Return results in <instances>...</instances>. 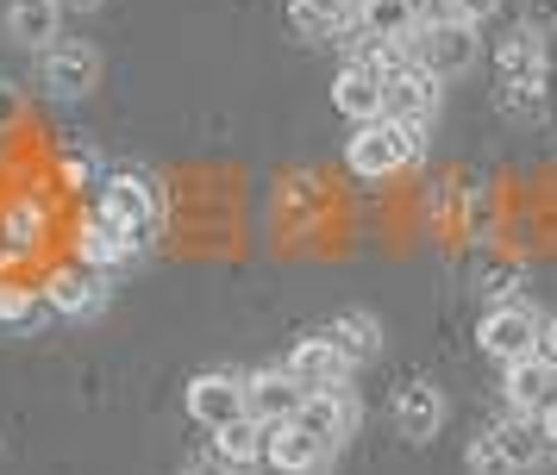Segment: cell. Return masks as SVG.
<instances>
[{
    "label": "cell",
    "instance_id": "obj_1",
    "mask_svg": "<svg viewBox=\"0 0 557 475\" xmlns=\"http://www.w3.org/2000/svg\"><path fill=\"white\" fill-rule=\"evenodd\" d=\"M495 100H502L507 120H545V100L557 95V57L545 50V38H532L527 25H513L502 45H495Z\"/></svg>",
    "mask_w": 557,
    "mask_h": 475
},
{
    "label": "cell",
    "instance_id": "obj_2",
    "mask_svg": "<svg viewBox=\"0 0 557 475\" xmlns=\"http://www.w3.org/2000/svg\"><path fill=\"white\" fill-rule=\"evenodd\" d=\"M95 213H101V220H113L132 245L145 250L157 232H163V188H157L145 170H107L101 207H95Z\"/></svg>",
    "mask_w": 557,
    "mask_h": 475
},
{
    "label": "cell",
    "instance_id": "obj_3",
    "mask_svg": "<svg viewBox=\"0 0 557 475\" xmlns=\"http://www.w3.org/2000/svg\"><path fill=\"white\" fill-rule=\"evenodd\" d=\"M420 150H426V132H413V125H401V120H363L351 132V145H345V163H351V175H363V182H388V175H401Z\"/></svg>",
    "mask_w": 557,
    "mask_h": 475
},
{
    "label": "cell",
    "instance_id": "obj_4",
    "mask_svg": "<svg viewBox=\"0 0 557 475\" xmlns=\"http://www.w3.org/2000/svg\"><path fill=\"white\" fill-rule=\"evenodd\" d=\"M476 345H482V357H495V363H520V357H532V350L545 345V320H539L532 300L507 295L476 320Z\"/></svg>",
    "mask_w": 557,
    "mask_h": 475
},
{
    "label": "cell",
    "instance_id": "obj_5",
    "mask_svg": "<svg viewBox=\"0 0 557 475\" xmlns=\"http://www.w3.org/2000/svg\"><path fill=\"white\" fill-rule=\"evenodd\" d=\"M438 107H445V82H438L420 57H407L401 70H388V88H382V120H401V125H413V132H432Z\"/></svg>",
    "mask_w": 557,
    "mask_h": 475
},
{
    "label": "cell",
    "instance_id": "obj_6",
    "mask_svg": "<svg viewBox=\"0 0 557 475\" xmlns=\"http://www.w3.org/2000/svg\"><path fill=\"white\" fill-rule=\"evenodd\" d=\"M38 82H45V95L57 100H82L101 88V50L88 45V38H57V45L38 50Z\"/></svg>",
    "mask_w": 557,
    "mask_h": 475
},
{
    "label": "cell",
    "instance_id": "obj_7",
    "mask_svg": "<svg viewBox=\"0 0 557 475\" xmlns=\"http://www.w3.org/2000/svg\"><path fill=\"white\" fill-rule=\"evenodd\" d=\"M388 420H395V432L407 445H432L445 432V420H451V400H445V388L432 375H407L395 388V400H388Z\"/></svg>",
    "mask_w": 557,
    "mask_h": 475
},
{
    "label": "cell",
    "instance_id": "obj_8",
    "mask_svg": "<svg viewBox=\"0 0 557 475\" xmlns=\"http://www.w3.org/2000/svg\"><path fill=\"white\" fill-rule=\"evenodd\" d=\"M413 57H420V63H426V70L438 75V82H457V75L476 70V57H482L476 25H470V20L420 25V32H413Z\"/></svg>",
    "mask_w": 557,
    "mask_h": 475
},
{
    "label": "cell",
    "instance_id": "obj_9",
    "mask_svg": "<svg viewBox=\"0 0 557 475\" xmlns=\"http://www.w3.org/2000/svg\"><path fill=\"white\" fill-rule=\"evenodd\" d=\"M282 370L295 375V388L301 395H326V388H351V357L332 345L326 332H313V338H295V350L282 357Z\"/></svg>",
    "mask_w": 557,
    "mask_h": 475
},
{
    "label": "cell",
    "instance_id": "obj_10",
    "mask_svg": "<svg viewBox=\"0 0 557 475\" xmlns=\"http://www.w3.org/2000/svg\"><path fill=\"white\" fill-rule=\"evenodd\" d=\"M188 413H195V425H207V432H220V425L245 420L251 413V395H245V375L232 370H201L195 382H188Z\"/></svg>",
    "mask_w": 557,
    "mask_h": 475
},
{
    "label": "cell",
    "instance_id": "obj_11",
    "mask_svg": "<svg viewBox=\"0 0 557 475\" xmlns=\"http://www.w3.org/2000/svg\"><path fill=\"white\" fill-rule=\"evenodd\" d=\"M107 300H113V288H107V275L88 270V263H70V270H57L51 282H45V307L63 313V320H76V325L101 320Z\"/></svg>",
    "mask_w": 557,
    "mask_h": 475
},
{
    "label": "cell",
    "instance_id": "obj_12",
    "mask_svg": "<svg viewBox=\"0 0 557 475\" xmlns=\"http://www.w3.org/2000/svg\"><path fill=\"white\" fill-rule=\"evenodd\" d=\"M332 457H338V450H326L301 420H282V425L263 432V463L276 475H326Z\"/></svg>",
    "mask_w": 557,
    "mask_h": 475
},
{
    "label": "cell",
    "instance_id": "obj_13",
    "mask_svg": "<svg viewBox=\"0 0 557 475\" xmlns=\"http://www.w3.org/2000/svg\"><path fill=\"white\" fill-rule=\"evenodd\" d=\"M507 413H527V420H545L557 407V363L545 350H532L520 363H507Z\"/></svg>",
    "mask_w": 557,
    "mask_h": 475
},
{
    "label": "cell",
    "instance_id": "obj_14",
    "mask_svg": "<svg viewBox=\"0 0 557 475\" xmlns=\"http://www.w3.org/2000/svg\"><path fill=\"white\" fill-rule=\"evenodd\" d=\"M382 88H388L382 63L357 50L351 63H345L338 75H332V107H338L345 120H357V125H363V120H382Z\"/></svg>",
    "mask_w": 557,
    "mask_h": 475
},
{
    "label": "cell",
    "instance_id": "obj_15",
    "mask_svg": "<svg viewBox=\"0 0 557 475\" xmlns=\"http://www.w3.org/2000/svg\"><path fill=\"white\" fill-rule=\"evenodd\" d=\"M295 420L320 438L326 450H345L357 438V425H363V413H357V395L351 388H326V395H307L301 400V413Z\"/></svg>",
    "mask_w": 557,
    "mask_h": 475
},
{
    "label": "cell",
    "instance_id": "obj_16",
    "mask_svg": "<svg viewBox=\"0 0 557 475\" xmlns=\"http://www.w3.org/2000/svg\"><path fill=\"white\" fill-rule=\"evenodd\" d=\"M0 32H7V45H20V50H45L63 38V7L57 0H7L0 7Z\"/></svg>",
    "mask_w": 557,
    "mask_h": 475
},
{
    "label": "cell",
    "instance_id": "obj_17",
    "mask_svg": "<svg viewBox=\"0 0 557 475\" xmlns=\"http://www.w3.org/2000/svg\"><path fill=\"white\" fill-rule=\"evenodd\" d=\"M45 200L38 195H13L7 207H0V257L7 263H26V257H38V245H45Z\"/></svg>",
    "mask_w": 557,
    "mask_h": 475
},
{
    "label": "cell",
    "instance_id": "obj_18",
    "mask_svg": "<svg viewBox=\"0 0 557 475\" xmlns=\"http://www.w3.org/2000/svg\"><path fill=\"white\" fill-rule=\"evenodd\" d=\"M351 32L363 45H407L420 32V13H413V0H357Z\"/></svg>",
    "mask_w": 557,
    "mask_h": 475
},
{
    "label": "cell",
    "instance_id": "obj_19",
    "mask_svg": "<svg viewBox=\"0 0 557 475\" xmlns=\"http://www.w3.org/2000/svg\"><path fill=\"white\" fill-rule=\"evenodd\" d=\"M132 257H138V245H132V238H126V232H120L113 220L88 213V220L76 225V263H88V270L113 275V270H126Z\"/></svg>",
    "mask_w": 557,
    "mask_h": 475
},
{
    "label": "cell",
    "instance_id": "obj_20",
    "mask_svg": "<svg viewBox=\"0 0 557 475\" xmlns=\"http://www.w3.org/2000/svg\"><path fill=\"white\" fill-rule=\"evenodd\" d=\"M488 432L502 438V450H507V463H513V475L545 470V463L557 457V450H552V438H545V420H527V413H507V420H495Z\"/></svg>",
    "mask_w": 557,
    "mask_h": 475
},
{
    "label": "cell",
    "instance_id": "obj_21",
    "mask_svg": "<svg viewBox=\"0 0 557 475\" xmlns=\"http://www.w3.org/2000/svg\"><path fill=\"white\" fill-rule=\"evenodd\" d=\"M245 395H251V420H263V425H282V420H295L301 413V388H295V375L282 370H257V375H245Z\"/></svg>",
    "mask_w": 557,
    "mask_h": 475
},
{
    "label": "cell",
    "instance_id": "obj_22",
    "mask_svg": "<svg viewBox=\"0 0 557 475\" xmlns=\"http://www.w3.org/2000/svg\"><path fill=\"white\" fill-rule=\"evenodd\" d=\"M326 338L345 350L351 363H370V357L382 350V320H376V313H363V307H345V313L326 325Z\"/></svg>",
    "mask_w": 557,
    "mask_h": 475
},
{
    "label": "cell",
    "instance_id": "obj_23",
    "mask_svg": "<svg viewBox=\"0 0 557 475\" xmlns=\"http://www.w3.org/2000/svg\"><path fill=\"white\" fill-rule=\"evenodd\" d=\"M263 432H270V425L251 420V413L232 420V425H220V432H213V457L232 463V470H257V463H263Z\"/></svg>",
    "mask_w": 557,
    "mask_h": 475
},
{
    "label": "cell",
    "instance_id": "obj_24",
    "mask_svg": "<svg viewBox=\"0 0 557 475\" xmlns=\"http://www.w3.org/2000/svg\"><path fill=\"white\" fill-rule=\"evenodd\" d=\"M288 25L301 32L307 45H332V38L351 25V13H338V7H326V0H288Z\"/></svg>",
    "mask_w": 557,
    "mask_h": 475
},
{
    "label": "cell",
    "instance_id": "obj_25",
    "mask_svg": "<svg viewBox=\"0 0 557 475\" xmlns=\"http://www.w3.org/2000/svg\"><path fill=\"white\" fill-rule=\"evenodd\" d=\"M45 320V295L26 282H0V332H32Z\"/></svg>",
    "mask_w": 557,
    "mask_h": 475
},
{
    "label": "cell",
    "instance_id": "obj_26",
    "mask_svg": "<svg viewBox=\"0 0 557 475\" xmlns=\"http://www.w3.org/2000/svg\"><path fill=\"white\" fill-rule=\"evenodd\" d=\"M463 470L470 475H513V463H507V450H502V438L482 425L476 438H470V450H463Z\"/></svg>",
    "mask_w": 557,
    "mask_h": 475
},
{
    "label": "cell",
    "instance_id": "obj_27",
    "mask_svg": "<svg viewBox=\"0 0 557 475\" xmlns=\"http://www.w3.org/2000/svg\"><path fill=\"white\" fill-rule=\"evenodd\" d=\"M63 182H70V188H101L107 182L101 157H88V150H63Z\"/></svg>",
    "mask_w": 557,
    "mask_h": 475
},
{
    "label": "cell",
    "instance_id": "obj_28",
    "mask_svg": "<svg viewBox=\"0 0 557 475\" xmlns=\"http://www.w3.org/2000/svg\"><path fill=\"white\" fill-rule=\"evenodd\" d=\"M520 25H527L532 38H557V0H527L520 7Z\"/></svg>",
    "mask_w": 557,
    "mask_h": 475
},
{
    "label": "cell",
    "instance_id": "obj_29",
    "mask_svg": "<svg viewBox=\"0 0 557 475\" xmlns=\"http://www.w3.org/2000/svg\"><path fill=\"white\" fill-rule=\"evenodd\" d=\"M420 25H445V20H463V0H413Z\"/></svg>",
    "mask_w": 557,
    "mask_h": 475
},
{
    "label": "cell",
    "instance_id": "obj_30",
    "mask_svg": "<svg viewBox=\"0 0 557 475\" xmlns=\"http://www.w3.org/2000/svg\"><path fill=\"white\" fill-rule=\"evenodd\" d=\"M182 475H238V470L220 463V457H195V463H182Z\"/></svg>",
    "mask_w": 557,
    "mask_h": 475
},
{
    "label": "cell",
    "instance_id": "obj_31",
    "mask_svg": "<svg viewBox=\"0 0 557 475\" xmlns=\"http://www.w3.org/2000/svg\"><path fill=\"white\" fill-rule=\"evenodd\" d=\"M495 13H502V0H463V20H470V25L495 20Z\"/></svg>",
    "mask_w": 557,
    "mask_h": 475
},
{
    "label": "cell",
    "instance_id": "obj_32",
    "mask_svg": "<svg viewBox=\"0 0 557 475\" xmlns=\"http://www.w3.org/2000/svg\"><path fill=\"white\" fill-rule=\"evenodd\" d=\"M13 120H20V95H13V88L0 82V125H13Z\"/></svg>",
    "mask_w": 557,
    "mask_h": 475
},
{
    "label": "cell",
    "instance_id": "obj_33",
    "mask_svg": "<svg viewBox=\"0 0 557 475\" xmlns=\"http://www.w3.org/2000/svg\"><path fill=\"white\" fill-rule=\"evenodd\" d=\"M539 350H545V357H552V363H557V313H552V320H545V345H539Z\"/></svg>",
    "mask_w": 557,
    "mask_h": 475
},
{
    "label": "cell",
    "instance_id": "obj_34",
    "mask_svg": "<svg viewBox=\"0 0 557 475\" xmlns=\"http://www.w3.org/2000/svg\"><path fill=\"white\" fill-rule=\"evenodd\" d=\"M63 13H95V7H107V0H57Z\"/></svg>",
    "mask_w": 557,
    "mask_h": 475
},
{
    "label": "cell",
    "instance_id": "obj_35",
    "mask_svg": "<svg viewBox=\"0 0 557 475\" xmlns=\"http://www.w3.org/2000/svg\"><path fill=\"white\" fill-rule=\"evenodd\" d=\"M545 438H552V450H557V407L545 413Z\"/></svg>",
    "mask_w": 557,
    "mask_h": 475
},
{
    "label": "cell",
    "instance_id": "obj_36",
    "mask_svg": "<svg viewBox=\"0 0 557 475\" xmlns=\"http://www.w3.org/2000/svg\"><path fill=\"white\" fill-rule=\"evenodd\" d=\"M326 7H338V13H351V7H357V0H326Z\"/></svg>",
    "mask_w": 557,
    "mask_h": 475
}]
</instances>
